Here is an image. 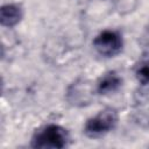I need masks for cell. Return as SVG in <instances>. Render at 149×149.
<instances>
[{"instance_id":"cell-3","label":"cell","mask_w":149,"mask_h":149,"mask_svg":"<svg viewBox=\"0 0 149 149\" xmlns=\"http://www.w3.org/2000/svg\"><path fill=\"white\" fill-rule=\"evenodd\" d=\"M122 37L121 35L111 29L100 31L93 40V48L95 51L105 57H113L122 50Z\"/></svg>"},{"instance_id":"cell-4","label":"cell","mask_w":149,"mask_h":149,"mask_svg":"<svg viewBox=\"0 0 149 149\" xmlns=\"http://www.w3.org/2000/svg\"><path fill=\"white\" fill-rule=\"evenodd\" d=\"M93 90L91 86L85 81H78L73 84L68 92V99L71 104L83 106L85 104H88L92 98Z\"/></svg>"},{"instance_id":"cell-7","label":"cell","mask_w":149,"mask_h":149,"mask_svg":"<svg viewBox=\"0 0 149 149\" xmlns=\"http://www.w3.org/2000/svg\"><path fill=\"white\" fill-rule=\"evenodd\" d=\"M135 77L143 86L149 85V61L141 62L135 68Z\"/></svg>"},{"instance_id":"cell-1","label":"cell","mask_w":149,"mask_h":149,"mask_svg":"<svg viewBox=\"0 0 149 149\" xmlns=\"http://www.w3.org/2000/svg\"><path fill=\"white\" fill-rule=\"evenodd\" d=\"M70 137L68 130L55 123L45 125L38 128L33 139L31 146L34 148H43V149H56V148H64L68 146Z\"/></svg>"},{"instance_id":"cell-5","label":"cell","mask_w":149,"mask_h":149,"mask_svg":"<svg viewBox=\"0 0 149 149\" xmlns=\"http://www.w3.org/2000/svg\"><path fill=\"white\" fill-rule=\"evenodd\" d=\"M121 85H122V79L120 78V76L114 71H109L104 73L98 79L95 84V91L99 94L107 95L116 92L121 87Z\"/></svg>"},{"instance_id":"cell-6","label":"cell","mask_w":149,"mask_h":149,"mask_svg":"<svg viewBox=\"0 0 149 149\" xmlns=\"http://www.w3.org/2000/svg\"><path fill=\"white\" fill-rule=\"evenodd\" d=\"M23 16L22 8L16 3L3 5L0 9V22L5 27H14Z\"/></svg>"},{"instance_id":"cell-2","label":"cell","mask_w":149,"mask_h":149,"mask_svg":"<svg viewBox=\"0 0 149 149\" xmlns=\"http://www.w3.org/2000/svg\"><path fill=\"white\" fill-rule=\"evenodd\" d=\"M118 122L116 111L107 107L100 111L94 116L90 118L84 126V133L91 139H98L109 133Z\"/></svg>"}]
</instances>
